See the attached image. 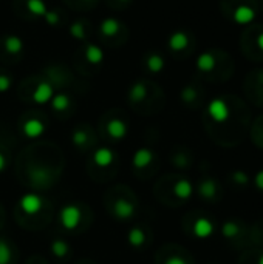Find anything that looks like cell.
<instances>
[{"instance_id": "6da1fadb", "label": "cell", "mask_w": 263, "mask_h": 264, "mask_svg": "<svg viewBox=\"0 0 263 264\" xmlns=\"http://www.w3.org/2000/svg\"><path fill=\"white\" fill-rule=\"evenodd\" d=\"M221 235L234 249H246L251 246V227L241 219H228L223 222Z\"/></svg>"}, {"instance_id": "7a4b0ae2", "label": "cell", "mask_w": 263, "mask_h": 264, "mask_svg": "<svg viewBox=\"0 0 263 264\" xmlns=\"http://www.w3.org/2000/svg\"><path fill=\"white\" fill-rule=\"evenodd\" d=\"M198 195L203 199H206V201H209L214 204V202H217L221 198V187L215 179L206 176V178H203L200 181Z\"/></svg>"}, {"instance_id": "3957f363", "label": "cell", "mask_w": 263, "mask_h": 264, "mask_svg": "<svg viewBox=\"0 0 263 264\" xmlns=\"http://www.w3.org/2000/svg\"><path fill=\"white\" fill-rule=\"evenodd\" d=\"M191 229H192V233L197 238H208V236H211L214 233L215 226H214V222L211 221L209 216H206L205 213H201L200 216L195 218Z\"/></svg>"}, {"instance_id": "277c9868", "label": "cell", "mask_w": 263, "mask_h": 264, "mask_svg": "<svg viewBox=\"0 0 263 264\" xmlns=\"http://www.w3.org/2000/svg\"><path fill=\"white\" fill-rule=\"evenodd\" d=\"M79 221H80V212H79L77 206H74V204L65 206L62 209V212H60V222H62V226L68 230L76 229Z\"/></svg>"}, {"instance_id": "5b68a950", "label": "cell", "mask_w": 263, "mask_h": 264, "mask_svg": "<svg viewBox=\"0 0 263 264\" xmlns=\"http://www.w3.org/2000/svg\"><path fill=\"white\" fill-rule=\"evenodd\" d=\"M208 113L215 122H225L229 117V107L223 99H214L208 107Z\"/></svg>"}, {"instance_id": "8992f818", "label": "cell", "mask_w": 263, "mask_h": 264, "mask_svg": "<svg viewBox=\"0 0 263 264\" xmlns=\"http://www.w3.org/2000/svg\"><path fill=\"white\" fill-rule=\"evenodd\" d=\"M42 198L34 195V193H28L25 195L22 199H20V207H22V210L28 215H36L40 209H42Z\"/></svg>"}, {"instance_id": "52a82bcc", "label": "cell", "mask_w": 263, "mask_h": 264, "mask_svg": "<svg viewBox=\"0 0 263 264\" xmlns=\"http://www.w3.org/2000/svg\"><path fill=\"white\" fill-rule=\"evenodd\" d=\"M229 182L235 189H246L249 186V176L245 172L235 170L229 175Z\"/></svg>"}, {"instance_id": "ba28073f", "label": "cell", "mask_w": 263, "mask_h": 264, "mask_svg": "<svg viewBox=\"0 0 263 264\" xmlns=\"http://www.w3.org/2000/svg\"><path fill=\"white\" fill-rule=\"evenodd\" d=\"M51 96H53V88H51L48 84H40V85L36 88L34 94H33L34 100H36V102H39V104L48 102V100L51 99Z\"/></svg>"}, {"instance_id": "9c48e42d", "label": "cell", "mask_w": 263, "mask_h": 264, "mask_svg": "<svg viewBox=\"0 0 263 264\" xmlns=\"http://www.w3.org/2000/svg\"><path fill=\"white\" fill-rule=\"evenodd\" d=\"M251 246L263 247V218L251 227Z\"/></svg>"}, {"instance_id": "30bf717a", "label": "cell", "mask_w": 263, "mask_h": 264, "mask_svg": "<svg viewBox=\"0 0 263 264\" xmlns=\"http://www.w3.org/2000/svg\"><path fill=\"white\" fill-rule=\"evenodd\" d=\"M24 131L30 138H37V136L42 135V131H44V124L40 122V120H37V119H31L25 124Z\"/></svg>"}, {"instance_id": "8fae6325", "label": "cell", "mask_w": 263, "mask_h": 264, "mask_svg": "<svg viewBox=\"0 0 263 264\" xmlns=\"http://www.w3.org/2000/svg\"><path fill=\"white\" fill-rule=\"evenodd\" d=\"M254 17H255V13L248 7H240L234 13V19H235V22H238V24H249Z\"/></svg>"}, {"instance_id": "7c38bea8", "label": "cell", "mask_w": 263, "mask_h": 264, "mask_svg": "<svg viewBox=\"0 0 263 264\" xmlns=\"http://www.w3.org/2000/svg\"><path fill=\"white\" fill-rule=\"evenodd\" d=\"M238 264H263V250H248Z\"/></svg>"}, {"instance_id": "4fadbf2b", "label": "cell", "mask_w": 263, "mask_h": 264, "mask_svg": "<svg viewBox=\"0 0 263 264\" xmlns=\"http://www.w3.org/2000/svg\"><path fill=\"white\" fill-rule=\"evenodd\" d=\"M95 161L96 164L101 166V167H107L110 162L113 161V153L109 150V149H99L96 153H95Z\"/></svg>"}, {"instance_id": "5bb4252c", "label": "cell", "mask_w": 263, "mask_h": 264, "mask_svg": "<svg viewBox=\"0 0 263 264\" xmlns=\"http://www.w3.org/2000/svg\"><path fill=\"white\" fill-rule=\"evenodd\" d=\"M169 45L172 50H183L188 45V36L185 33H175L170 36Z\"/></svg>"}, {"instance_id": "9a60e30c", "label": "cell", "mask_w": 263, "mask_h": 264, "mask_svg": "<svg viewBox=\"0 0 263 264\" xmlns=\"http://www.w3.org/2000/svg\"><path fill=\"white\" fill-rule=\"evenodd\" d=\"M215 65V59L211 53H205V54H201L197 60V67L200 70H203V71H211Z\"/></svg>"}, {"instance_id": "2e32d148", "label": "cell", "mask_w": 263, "mask_h": 264, "mask_svg": "<svg viewBox=\"0 0 263 264\" xmlns=\"http://www.w3.org/2000/svg\"><path fill=\"white\" fill-rule=\"evenodd\" d=\"M150 161H152V152H150V150H146V149L136 152L135 159H133L135 167H146Z\"/></svg>"}, {"instance_id": "e0dca14e", "label": "cell", "mask_w": 263, "mask_h": 264, "mask_svg": "<svg viewBox=\"0 0 263 264\" xmlns=\"http://www.w3.org/2000/svg\"><path fill=\"white\" fill-rule=\"evenodd\" d=\"M126 131H127V128H126V125H124V122H121V120H112V122L109 124V133L113 136V138H116V139H121L124 135H126Z\"/></svg>"}, {"instance_id": "ac0fdd59", "label": "cell", "mask_w": 263, "mask_h": 264, "mask_svg": "<svg viewBox=\"0 0 263 264\" xmlns=\"http://www.w3.org/2000/svg\"><path fill=\"white\" fill-rule=\"evenodd\" d=\"M144 241H146V235H144L143 229L136 227V229H133L129 233V242H130L132 246H135V247H141Z\"/></svg>"}, {"instance_id": "d6986e66", "label": "cell", "mask_w": 263, "mask_h": 264, "mask_svg": "<svg viewBox=\"0 0 263 264\" xmlns=\"http://www.w3.org/2000/svg\"><path fill=\"white\" fill-rule=\"evenodd\" d=\"M5 47H7V50L10 51V53H19V51H22V48H24V42L20 40L17 36H10V37H7V40H5Z\"/></svg>"}, {"instance_id": "ffe728a7", "label": "cell", "mask_w": 263, "mask_h": 264, "mask_svg": "<svg viewBox=\"0 0 263 264\" xmlns=\"http://www.w3.org/2000/svg\"><path fill=\"white\" fill-rule=\"evenodd\" d=\"M118 30H119V24L115 19H106L103 25H101V31H103L106 36H113V34H116Z\"/></svg>"}, {"instance_id": "44dd1931", "label": "cell", "mask_w": 263, "mask_h": 264, "mask_svg": "<svg viewBox=\"0 0 263 264\" xmlns=\"http://www.w3.org/2000/svg\"><path fill=\"white\" fill-rule=\"evenodd\" d=\"M28 10L33 14H39V16H45L48 11L42 0H28Z\"/></svg>"}, {"instance_id": "7402d4cb", "label": "cell", "mask_w": 263, "mask_h": 264, "mask_svg": "<svg viewBox=\"0 0 263 264\" xmlns=\"http://www.w3.org/2000/svg\"><path fill=\"white\" fill-rule=\"evenodd\" d=\"M147 65H149V68H150L153 73H158V71L163 70L164 60H163V57H159L158 54H152V56L149 57V60H147Z\"/></svg>"}, {"instance_id": "603a6c76", "label": "cell", "mask_w": 263, "mask_h": 264, "mask_svg": "<svg viewBox=\"0 0 263 264\" xmlns=\"http://www.w3.org/2000/svg\"><path fill=\"white\" fill-rule=\"evenodd\" d=\"M103 51H101V48H98V47H95V45H90L89 48H87V57H89V60L90 62H93V64H99L101 60H103Z\"/></svg>"}, {"instance_id": "cb8c5ba5", "label": "cell", "mask_w": 263, "mask_h": 264, "mask_svg": "<svg viewBox=\"0 0 263 264\" xmlns=\"http://www.w3.org/2000/svg\"><path fill=\"white\" fill-rule=\"evenodd\" d=\"M164 264H191V261L186 258V255L183 253V250H177V253L170 255Z\"/></svg>"}, {"instance_id": "d4e9b609", "label": "cell", "mask_w": 263, "mask_h": 264, "mask_svg": "<svg viewBox=\"0 0 263 264\" xmlns=\"http://www.w3.org/2000/svg\"><path fill=\"white\" fill-rule=\"evenodd\" d=\"M70 105V99H68V96H65V94H59V96H56L54 99H53V107H54V110H65L67 107Z\"/></svg>"}, {"instance_id": "484cf974", "label": "cell", "mask_w": 263, "mask_h": 264, "mask_svg": "<svg viewBox=\"0 0 263 264\" xmlns=\"http://www.w3.org/2000/svg\"><path fill=\"white\" fill-rule=\"evenodd\" d=\"M11 261V252L5 241L0 239V264H8Z\"/></svg>"}, {"instance_id": "4316f807", "label": "cell", "mask_w": 263, "mask_h": 264, "mask_svg": "<svg viewBox=\"0 0 263 264\" xmlns=\"http://www.w3.org/2000/svg\"><path fill=\"white\" fill-rule=\"evenodd\" d=\"M53 252L57 255V256H64V255H67L68 253V246L65 244L64 241H54L53 242Z\"/></svg>"}, {"instance_id": "83f0119b", "label": "cell", "mask_w": 263, "mask_h": 264, "mask_svg": "<svg viewBox=\"0 0 263 264\" xmlns=\"http://www.w3.org/2000/svg\"><path fill=\"white\" fill-rule=\"evenodd\" d=\"M146 96V87L143 84H136L132 91H130V97L135 99V100H139V99H143Z\"/></svg>"}, {"instance_id": "f1b7e54d", "label": "cell", "mask_w": 263, "mask_h": 264, "mask_svg": "<svg viewBox=\"0 0 263 264\" xmlns=\"http://www.w3.org/2000/svg\"><path fill=\"white\" fill-rule=\"evenodd\" d=\"M71 34H73L74 37H77V39H82V37H84L82 25H80V24H74V25L71 27Z\"/></svg>"}, {"instance_id": "f546056e", "label": "cell", "mask_w": 263, "mask_h": 264, "mask_svg": "<svg viewBox=\"0 0 263 264\" xmlns=\"http://www.w3.org/2000/svg\"><path fill=\"white\" fill-rule=\"evenodd\" d=\"M45 19L48 20L50 25H56V24L59 22V16H57V13H54V11H47Z\"/></svg>"}, {"instance_id": "4dcf8cb0", "label": "cell", "mask_w": 263, "mask_h": 264, "mask_svg": "<svg viewBox=\"0 0 263 264\" xmlns=\"http://www.w3.org/2000/svg\"><path fill=\"white\" fill-rule=\"evenodd\" d=\"M254 182H255V187H257L260 192H263V169H261V170H258V173L255 175Z\"/></svg>"}, {"instance_id": "1f68e13d", "label": "cell", "mask_w": 263, "mask_h": 264, "mask_svg": "<svg viewBox=\"0 0 263 264\" xmlns=\"http://www.w3.org/2000/svg\"><path fill=\"white\" fill-rule=\"evenodd\" d=\"M11 85V80L7 76H0V91H7Z\"/></svg>"}, {"instance_id": "d6a6232c", "label": "cell", "mask_w": 263, "mask_h": 264, "mask_svg": "<svg viewBox=\"0 0 263 264\" xmlns=\"http://www.w3.org/2000/svg\"><path fill=\"white\" fill-rule=\"evenodd\" d=\"M73 139H74L76 144H84L85 139H87V135H85V133H82V131H76Z\"/></svg>"}, {"instance_id": "836d02e7", "label": "cell", "mask_w": 263, "mask_h": 264, "mask_svg": "<svg viewBox=\"0 0 263 264\" xmlns=\"http://www.w3.org/2000/svg\"><path fill=\"white\" fill-rule=\"evenodd\" d=\"M4 169H5V158L2 153H0V172H2Z\"/></svg>"}, {"instance_id": "e575fe53", "label": "cell", "mask_w": 263, "mask_h": 264, "mask_svg": "<svg viewBox=\"0 0 263 264\" xmlns=\"http://www.w3.org/2000/svg\"><path fill=\"white\" fill-rule=\"evenodd\" d=\"M257 44H258V47L263 50V34H260V36H258V39H257Z\"/></svg>"}]
</instances>
